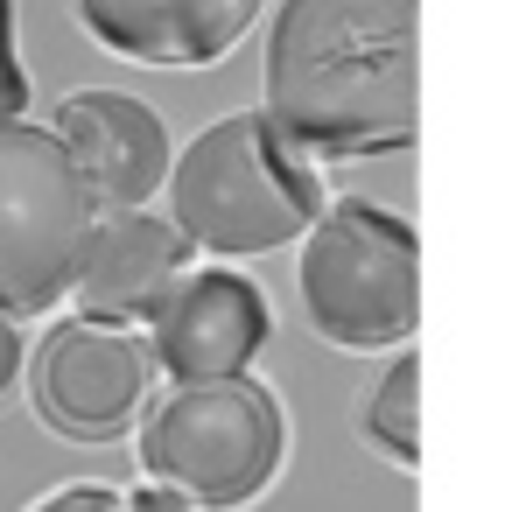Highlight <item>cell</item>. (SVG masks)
Wrapping results in <instances>:
<instances>
[{"instance_id": "8", "label": "cell", "mask_w": 512, "mask_h": 512, "mask_svg": "<svg viewBox=\"0 0 512 512\" xmlns=\"http://www.w3.org/2000/svg\"><path fill=\"white\" fill-rule=\"evenodd\" d=\"M50 134L78 162V176H85L99 211H141L162 190V176H169V127L134 92H106V85L71 92L57 106Z\"/></svg>"}, {"instance_id": "14", "label": "cell", "mask_w": 512, "mask_h": 512, "mask_svg": "<svg viewBox=\"0 0 512 512\" xmlns=\"http://www.w3.org/2000/svg\"><path fill=\"white\" fill-rule=\"evenodd\" d=\"M22 365H29V337H22V323L0 316V393L22 379Z\"/></svg>"}, {"instance_id": "4", "label": "cell", "mask_w": 512, "mask_h": 512, "mask_svg": "<svg viewBox=\"0 0 512 512\" xmlns=\"http://www.w3.org/2000/svg\"><path fill=\"white\" fill-rule=\"evenodd\" d=\"M134 456L148 484L183 491L197 512H239L281 477L288 421H281L274 386H260L253 372L190 379L148 407Z\"/></svg>"}, {"instance_id": "5", "label": "cell", "mask_w": 512, "mask_h": 512, "mask_svg": "<svg viewBox=\"0 0 512 512\" xmlns=\"http://www.w3.org/2000/svg\"><path fill=\"white\" fill-rule=\"evenodd\" d=\"M99 204L64 155V141L36 120L0 127V316L22 323L71 295V274L92 246Z\"/></svg>"}, {"instance_id": "7", "label": "cell", "mask_w": 512, "mask_h": 512, "mask_svg": "<svg viewBox=\"0 0 512 512\" xmlns=\"http://www.w3.org/2000/svg\"><path fill=\"white\" fill-rule=\"evenodd\" d=\"M274 337V309L253 274L239 267H190L148 316V365L169 372L176 386L190 379H239Z\"/></svg>"}, {"instance_id": "11", "label": "cell", "mask_w": 512, "mask_h": 512, "mask_svg": "<svg viewBox=\"0 0 512 512\" xmlns=\"http://www.w3.org/2000/svg\"><path fill=\"white\" fill-rule=\"evenodd\" d=\"M365 435L379 456H393L400 470L421 463V351L400 344V358L379 372L372 400H365Z\"/></svg>"}, {"instance_id": "2", "label": "cell", "mask_w": 512, "mask_h": 512, "mask_svg": "<svg viewBox=\"0 0 512 512\" xmlns=\"http://www.w3.org/2000/svg\"><path fill=\"white\" fill-rule=\"evenodd\" d=\"M162 190H169V225L190 239V253H218L225 267L253 253H281L330 204L316 155H302L267 113L211 120L183 155H169Z\"/></svg>"}, {"instance_id": "3", "label": "cell", "mask_w": 512, "mask_h": 512, "mask_svg": "<svg viewBox=\"0 0 512 512\" xmlns=\"http://www.w3.org/2000/svg\"><path fill=\"white\" fill-rule=\"evenodd\" d=\"M302 316L337 351H400L421 323V239L400 211L337 197L302 232Z\"/></svg>"}, {"instance_id": "9", "label": "cell", "mask_w": 512, "mask_h": 512, "mask_svg": "<svg viewBox=\"0 0 512 512\" xmlns=\"http://www.w3.org/2000/svg\"><path fill=\"white\" fill-rule=\"evenodd\" d=\"M183 274H190V239L162 211H148V204L141 211H99L92 246H85V260L71 274V302L92 323L134 330V323L155 316V302Z\"/></svg>"}, {"instance_id": "10", "label": "cell", "mask_w": 512, "mask_h": 512, "mask_svg": "<svg viewBox=\"0 0 512 512\" xmlns=\"http://www.w3.org/2000/svg\"><path fill=\"white\" fill-rule=\"evenodd\" d=\"M85 36L148 71H204L239 50L267 0H71Z\"/></svg>"}, {"instance_id": "15", "label": "cell", "mask_w": 512, "mask_h": 512, "mask_svg": "<svg viewBox=\"0 0 512 512\" xmlns=\"http://www.w3.org/2000/svg\"><path fill=\"white\" fill-rule=\"evenodd\" d=\"M127 512H197V505H190L183 491H169V484H148V477H141V484L127 491Z\"/></svg>"}, {"instance_id": "1", "label": "cell", "mask_w": 512, "mask_h": 512, "mask_svg": "<svg viewBox=\"0 0 512 512\" xmlns=\"http://www.w3.org/2000/svg\"><path fill=\"white\" fill-rule=\"evenodd\" d=\"M302 155H400L421 134V0H281L267 106Z\"/></svg>"}, {"instance_id": "6", "label": "cell", "mask_w": 512, "mask_h": 512, "mask_svg": "<svg viewBox=\"0 0 512 512\" xmlns=\"http://www.w3.org/2000/svg\"><path fill=\"white\" fill-rule=\"evenodd\" d=\"M148 386H155L148 344L92 316H64L29 358V400L43 428H57L64 442H113L120 428L141 421Z\"/></svg>"}, {"instance_id": "13", "label": "cell", "mask_w": 512, "mask_h": 512, "mask_svg": "<svg viewBox=\"0 0 512 512\" xmlns=\"http://www.w3.org/2000/svg\"><path fill=\"white\" fill-rule=\"evenodd\" d=\"M22 512H127V491H120V484H99V477H78V484L43 491V498L22 505Z\"/></svg>"}, {"instance_id": "12", "label": "cell", "mask_w": 512, "mask_h": 512, "mask_svg": "<svg viewBox=\"0 0 512 512\" xmlns=\"http://www.w3.org/2000/svg\"><path fill=\"white\" fill-rule=\"evenodd\" d=\"M29 113V71L15 50V0H0V127Z\"/></svg>"}]
</instances>
